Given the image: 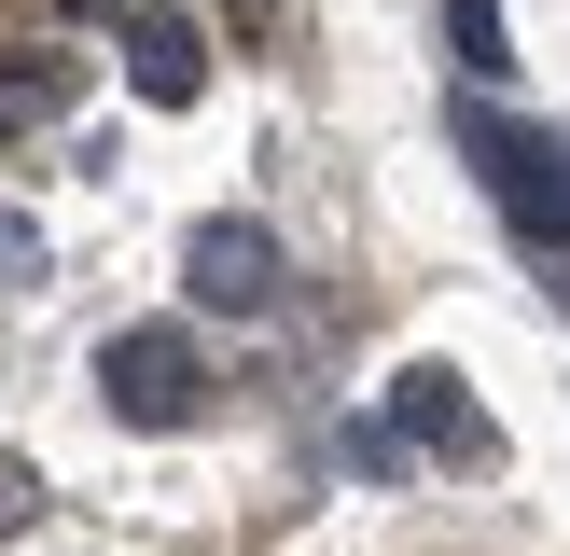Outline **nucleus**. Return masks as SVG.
<instances>
[{
	"label": "nucleus",
	"instance_id": "obj_1",
	"mask_svg": "<svg viewBox=\"0 0 570 556\" xmlns=\"http://www.w3.org/2000/svg\"><path fill=\"white\" fill-rule=\"evenodd\" d=\"M460 167L501 195V222H515L529 250H570V139H557V126H515V111L473 98V111H460Z\"/></svg>",
	"mask_w": 570,
	"mask_h": 556
},
{
	"label": "nucleus",
	"instance_id": "obj_2",
	"mask_svg": "<svg viewBox=\"0 0 570 556\" xmlns=\"http://www.w3.org/2000/svg\"><path fill=\"white\" fill-rule=\"evenodd\" d=\"M195 389H209V376H195V334H181V320H139V334L98 348V404L126 417V431H181Z\"/></svg>",
	"mask_w": 570,
	"mask_h": 556
},
{
	"label": "nucleus",
	"instance_id": "obj_3",
	"mask_svg": "<svg viewBox=\"0 0 570 556\" xmlns=\"http://www.w3.org/2000/svg\"><path fill=\"white\" fill-rule=\"evenodd\" d=\"M390 445H417V459H460V473H488V459H501V431H488V404H473L460 361H404V376H390Z\"/></svg>",
	"mask_w": 570,
	"mask_h": 556
},
{
	"label": "nucleus",
	"instance_id": "obj_4",
	"mask_svg": "<svg viewBox=\"0 0 570 556\" xmlns=\"http://www.w3.org/2000/svg\"><path fill=\"white\" fill-rule=\"evenodd\" d=\"M181 278H195V306L250 320V306L278 292V237H265L250 209H223V222H195V237H181Z\"/></svg>",
	"mask_w": 570,
	"mask_h": 556
},
{
	"label": "nucleus",
	"instance_id": "obj_5",
	"mask_svg": "<svg viewBox=\"0 0 570 556\" xmlns=\"http://www.w3.org/2000/svg\"><path fill=\"white\" fill-rule=\"evenodd\" d=\"M126 83L154 111H195V98H209V28H195V14H126Z\"/></svg>",
	"mask_w": 570,
	"mask_h": 556
},
{
	"label": "nucleus",
	"instance_id": "obj_6",
	"mask_svg": "<svg viewBox=\"0 0 570 556\" xmlns=\"http://www.w3.org/2000/svg\"><path fill=\"white\" fill-rule=\"evenodd\" d=\"M445 70H460V83H501V70H515V28H501V0H445Z\"/></svg>",
	"mask_w": 570,
	"mask_h": 556
},
{
	"label": "nucleus",
	"instance_id": "obj_7",
	"mask_svg": "<svg viewBox=\"0 0 570 556\" xmlns=\"http://www.w3.org/2000/svg\"><path fill=\"white\" fill-rule=\"evenodd\" d=\"M83 98V70L70 56H28V70H0V139H28V126H56V111Z\"/></svg>",
	"mask_w": 570,
	"mask_h": 556
},
{
	"label": "nucleus",
	"instance_id": "obj_8",
	"mask_svg": "<svg viewBox=\"0 0 570 556\" xmlns=\"http://www.w3.org/2000/svg\"><path fill=\"white\" fill-rule=\"evenodd\" d=\"M0 278H42V222L28 209H0Z\"/></svg>",
	"mask_w": 570,
	"mask_h": 556
},
{
	"label": "nucleus",
	"instance_id": "obj_9",
	"mask_svg": "<svg viewBox=\"0 0 570 556\" xmlns=\"http://www.w3.org/2000/svg\"><path fill=\"white\" fill-rule=\"evenodd\" d=\"M28 515H42V473H28V459H0V528H28Z\"/></svg>",
	"mask_w": 570,
	"mask_h": 556
}]
</instances>
